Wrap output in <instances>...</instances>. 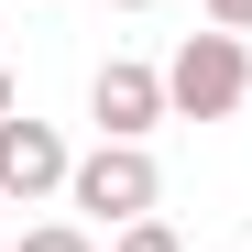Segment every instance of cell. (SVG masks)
Wrapping results in <instances>:
<instances>
[{"mask_svg": "<svg viewBox=\"0 0 252 252\" xmlns=\"http://www.w3.org/2000/svg\"><path fill=\"white\" fill-rule=\"evenodd\" d=\"M241 99H252V44L241 33H187L164 55V110L176 121H230Z\"/></svg>", "mask_w": 252, "mask_h": 252, "instance_id": "cell-1", "label": "cell"}, {"mask_svg": "<svg viewBox=\"0 0 252 252\" xmlns=\"http://www.w3.org/2000/svg\"><path fill=\"white\" fill-rule=\"evenodd\" d=\"M66 197L88 208L99 230H132V220H154V197H164V176H154V154H143V143H99V154H77V176H66Z\"/></svg>", "mask_w": 252, "mask_h": 252, "instance_id": "cell-2", "label": "cell"}, {"mask_svg": "<svg viewBox=\"0 0 252 252\" xmlns=\"http://www.w3.org/2000/svg\"><path fill=\"white\" fill-rule=\"evenodd\" d=\"M88 121H99V143H143L154 121H176V110H164V66L110 55V66L88 77Z\"/></svg>", "mask_w": 252, "mask_h": 252, "instance_id": "cell-3", "label": "cell"}, {"mask_svg": "<svg viewBox=\"0 0 252 252\" xmlns=\"http://www.w3.org/2000/svg\"><path fill=\"white\" fill-rule=\"evenodd\" d=\"M66 176H77V154H66L55 121H22V110L0 121V197H22V208H33V197H55Z\"/></svg>", "mask_w": 252, "mask_h": 252, "instance_id": "cell-4", "label": "cell"}, {"mask_svg": "<svg viewBox=\"0 0 252 252\" xmlns=\"http://www.w3.org/2000/svg\"><path fill=\"white\" fill-rule=\"evenodd\" d=\"M110 252H187V241L164 230V220H132V230H110Z\"/></svg>", "mask_w": 252, "mask_h": 252, "instance_id": "cell-5", "label": "cell"}, {"mask_svg": "<svg viewBox=\"0 0 252 252\" xmlns=\"http://www.w3.org/2000/svg\"><path fill=\"white\" fill-rule=\"evenodd\" d=\"M22 252H99V241L77 230V220H44V230H22Z\"/></svg>", "mask_w": 252, "mask_h": 252, "instance_id": "cell-6", "label": "cell"}, {"mask_svg": "<svg viewBox=\"0 0 252 252\" xmlns=\"http://www.w3.org/2000/svg\"><path fill=\"white\" fill-rule=\"evenodd\" d=\"M208 22H220V33H252V0H208Z\"/></svg>", "mask_w": 252, "mask_h": 252, "instance_id": "cell-7", "label": "cell"}, {"mask_svg": "<svg viewBox=\"0 0 252 252\" xmlns=\"http://www.w3.org/2000/svg\"><path fill=\"white\" fill-rule=\"evenodd\" d=\"M0 121H11V77H0Z\"/></svg>", "mask_w": 252, "mask_h": 252, "instance_id": "cell-8", "label": "cell"}, {"mask_svg": "<svg viewBox=\"0 0 252 252\" xmlns=\"http://www.w3.org/2000/svg\"><path fill=\"white\" fill-rule=\"evenodd\" d=\"M121 11H154V0H121Z\"/></svg>", "mask_w": 252, "mask_h": 252, "instance_id": "cell-9", "label": "cell"}]
</instances>
